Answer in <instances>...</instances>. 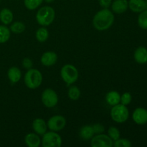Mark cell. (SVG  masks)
<instances>
[{"mask_svg":"<svg viewBox=\"0 0 147 147\" xmlns=\"http://www.w3.org/2000/svg\"><path fill=\"white\" fill-rule=\"evenodd\" d=\"M112 11L116 14H122L126 11L129 8V1L127 0H114L111 3Z\"/></svg>","mask_w":147,"mask_h":147,"instance_id":"obj_12","label":"cell"},{"mask_svg":"<svg viewBox=\"0 0 147 147\" xmlns=\"http://www.w3.org/2000/svg\"><path fill=\"white\" fill-rule=\"evenodd\" d=\"M134 121L138 125H144L147 123V110L144 108L139 107L134 110L132 114Z\"/></svg>","mask_w":147,"mask_h":147,"instance_id":"obj_10","label":"cell"},{"mask_svg":"<svg viewBox=\"0 0 147 147\" xmlns=\"http://www.w3.org/2000/svg\"><path fill=\"white\" fill-rule=\"evenodd\" d=\"M112 0H99V4L103 9H108L111 5Z\"/></svg>","mask_w":147,"mask_h":147,"instance_id":"obj_32","label":"cell"},{"mask_svg":"<svg viewBox=\"0 0 147 147\" xmlns=\"http://www.w3.org/2000/svg\"><path fill=\"white\" fill-rule=\"evenodd\" d=\"M42 64L46 67L54 65L57 61V55L55 52L47 51L43 53L40 59Z\"/></svg>","mask_w":147,"mask_h":147,"instance_id":"obj_11","label":"cell"},{"mask_svg":"<svg viewBox=\"0 0 147 147\" xmlns=\"http://www.w3.org/2000/svg\"><path fill=\"white\" fill-rule=\"evenodd\" d=\"M44 0H24L26 8L29 10H34L38 8Z\"/></svg>","mask_w":147,"mask_h":147,"instance_id":"obj_25","label":"cell"},{"mask_svg":"<svg viewBox=\"0 0 147 147\" xmlns=\"http://www.w3.org/2000/svg\"><path fill=\"white\" fill-rule=\"evenodd\" d=\"M35 37L37 41L40 42H44L47 41L49 37L48 30L44 27H40L36 32Z\"/></svg>","mask_w":147,"mask_h":147,"instance_id":"obj_21","label":"cell"},{"mask_svg":"<svg viewBox=\"0 0 147 147\" xmlns=\"http://www.w3.org/2000/svg\"><path fill=\"white\" fill-rule=\"evenodd\" d=\"M132 96L130 93H129V92H126V93H123V94L121 96L120 103L124 105V106H127V105L130 104Z\"/></svg>","mask_w":147,"mask_h":147,"instance_id":"obj_29","label":"cell"},{"mask_svg":"<svg viewBox=\"0 0 147 147\" xmlns=\"http://www.w3.org/2000/svg\"><path fill=\"white\" fill-rule=\"evenodd\" d=\"M95 132L92 125H86L83 126L79 131L80 137L83 140H90L94 136Z\"/></svg>","mask_w":147,"mask_h":147,"instance_id":"obj_18","label":"cell"},{"mask_svg":"<svg viewBox=\"0 0 147 147\" xmlns=\"http://www.w3.org/2000/svg\"><path fill=\"white\" fill-rule=\"evenodd\" d=\"M92 147H112L113 146V141L109 135L99 134L93 136L90 142Z\"/></svg>","mask_w":147,"mask_h":147,"instance_id":"obj_8","label":"cell"},{"mask_svg":"<svg viewBox=\"0 0 147 147\" xmlns=\"http://www.w3.org/2000/svg\"><path fill=\"white\" fill-rule=\"evenodd\" d=\"M24 83L30 89H36L41 86L42 83V75L37 69L31 68L27 70L24 75Z\"/></svg>","mask_w":147,"mask_h":147,"instance_id":"obj_3","label":"cell"},{"mask_svg":"<svg viewBox=\"0 0 147 147\" xmlns=\"http://www.w3.org/2000/svg\"><path fill=\"white\" fill-rule=\"evenodd\" d=\"M60 76L67 85L73 84L77 81L79 73L78 69L71 64H66L63 66L60 70Z\"/></svg>","mask_w":147,"mask_h":147,"instance_id":"obj_4","label":"cell"},{"mask_svg":"<svg viewBox=\"0 0 147 147\" xmlns=\"http://www.w3.org/2000/svg\"><path fill=\"white\" fill-rule=\"evenodd\" d=\"M111 117L116 123H124L129 119V109L126 106L119 103L112 107L111 110Z\"/></svg>","mask_w":147,"mask_h":147,"instance_id":"obj_5","label":"cell"},{"mask_svg":"<svg viewBox=\"0 0 147 147\" xmlns=\"http://www.w3.org/2000/svg\"><path fill=\"white\" fill-rule=\"evenodd\" d=\"M32 65L33 63L31 59L29 58V57L24 58V60L22 61V66L24 68L27 69V70H30V69H31L32 67Z\"/></svg>","mask_w":147,"mask_h":147,"instance_id":"obj_31","label":"cell"},{"mask_svg":"<svg viewBox=\"0 0 147 147\" xmlns=\"http://www.w3.org/2000/svg\"><path fill=\"white\" fill-rule=\"evenodd\" d=\"M146 1V9H147V0H145Z\"/></svg>","mask_w":147,"mask_h":147,"instance_id":"obj_34","label":"cell"},{"mask_svg":"<svg viewBox=\"0 0 147 147\" xmlns=\"http://www.w3.org/2000/svg\"><path fill=\"white\" fill-rule=\"evenodd\" d=\"M94 130L95 134H103L105 131V128L101 123H95L92 125Z\"/></svg>","mask_w":147,"mask_h":147,"instance_id":"obj_30","label":"cell"},{"mask_svg":"<svg viewBox=\"0 0 147 147\" xmlns=\"http://www.w3.org/2000/svg\"><path fill=\"white\" fill-rule=\"evenodd\" d=\"M42 136L41 144L43 147L61 146L63 141H62V138L57 132L50 131V132H46Z\"/></svg>","mask_w":147,"mask_h":147,"instance_id":"obj_6","label":"cell"},{"mask_svg":"<svg viewBox=\"0 0 147 147\" xmlns=\"http://www.w3.org/2000/svg\"><path fill=\"white\" fill-rule=\"evenodd\" d=\"M55 17V11L53 7L45 6L41 7L36 14V20L40 25L47 27L53 22Z\"/></svg>","mask_w":147,"mask_h":147,"instance_id":"obj_2","label":"cell"},{"mask_svg":"<svg viewBox=\"0 0 147 147\" xmlns=\"http://www.w3.org/2000/svg\"><path fill=\"white\" fill-rule=\"evenodd\" d=\"M47 128L50 131L58 132L63 130L66 125V119L64 116L55 115L50 118L47 121Z\"/></svg>","mask_w":147,"mask_h":147,"instance_id":"obj_9","label":"cell"},{"mask_svg":"<svg viewBox=\"0 0 147 147\" xmlns=\"http://www.w3.org/2000/svg\"><path fill=\"white\" fill-rule=\"evenodd\" d=\"M138 24L143 30H147V9L140 12L138 17Z\"/></svg>","mask_w":147,"mask_h":147,"instance_id":"obj_26","label":"cell"},{"mask_svg":"<svg viewBox=\"0 0 147 147\" xmlns=\"http://www.w3.org/2000/svg\"><path fill=\"white\" fill-rule=\"evenodd\" d=\"M69 98L72 100H77L80 97V90L77 86H71L67 92Z\"/></svg>","mask_w":147,"mask_h":147,"instance_id":"obj_24","label":"cell"},{"mask_svg":"<svg viewBox=\"0 0 147 147\" xmlns=\"http://www.w3.org/2000/svg\"><path fill=\"white\" fill-rule=\"evenodd\" d=\"M10 30L5 25H0V44L5 43L9 40Z\"/></svg>","mask_w":147,"mask_h":147,"instance_id":"obj_22","label":"cell"},{"mask_svg":"<svg viewBox=\"0 0 147 147\" xmlns=\"http://www.w3.org/2000/svg\"><path fill=\"white\" fill-rule=\"evenodd\" d=\"M113 146L115 147H131L132 144L129 139H120L114 141Z\"/></svg>","mask_w":147,"mask_h":147,"instance_id":"obj_28","label":"cell"},{"mask_svg":"<svg viewBox=\"0 0 147 147\" xmlns=\"http://www.w3.org/2000/svg\"><path fill=\"white\" fill-rule=\"evenodd\" d=\"M129 8L135 13H140L146 9L145 0H129Z\"/></svg>","mask_w":147,"mask_h":147,"instance_id":"obj_16","label":"cell"},{"mask_svg":"<svg viewBox=\"0 0 147 147\" xmlns=\"http://www.w3.org/2000/svg\"><path fill=\"white\" fill-rule=\"evenodd\" d=\"M13 13L10 9L7 8H4L0 11V21L4 24L7 25L11 23L13 21Z\"/></svg>","mask_w":147,"mask_h":147,"instance_id":"obj_20","label":"cell"},{"mask_svg":"<svg viewBox=\"0 0 147 147\" xmlns=\"http://www.w3.org/2000/svg\"><path fill=\"white\" fill-rule=\"evenodd\" d=\"M7 76H8L9 80L10 82L12 83H16L19 82L21 79L22 77V73L20 68L17 67L13 66V67H10L7 72Z\"/></svg>","mask_w":147,"mask_h":147,"instance_id":"obj_17","label":"cell"},{"mask_svg":"<svg viewBox=\"0 0 147 147\" xmlns=\"http://www.w3.org/2000/svg\"><path fill=\"white\" fill-rule=\"evenodd\" d=\"M115 17L113 12L108 9L98 11L93 19V25L98 31H104L113 25Z\"/></svg>","mask_w":147,"mask_h":147,"instance_id":"obj_1","label":"cell"},{"mask_svg":"<svg viewBox=\"0 0 147 147\" xmlns=\"http://www.w3.org/2000/svg\"><path fill=\"white\" fill-rule=\"evenodd\" d=\"M135 61L139 64L147 63V49L143 46H140L136 49L134 54Z\"/></svg>","mask_w":147,"mask_h":147,"instance_id":"obj_13","label":"cell"},{"mask_svg":"<svg viewBox=\"0 0 147 147\" xmlns=\"http://www.w3.org/2000/svg\"><path fill=\"white\" fill-rule=\"evenodd\" d=\"M24 142L29 147H39L41 144V139L37 134L30 133L26 135Z\"/></svg>","mask_w":147,"mask_h":147,"instance_id":"obj_15","label":"cell"},{"mask_svg":"<svg viewBox=\"0 0 147 147\" xmlns=\"http://www.w3.org/2000/svg\"><path fill=\"white\" fill-rule=\"evenodd\" d=\"M121 95L116 90L109 92L106 96V101L110 106H113L120 103Z\"/></svg>","mask_w":147,"mask_h":147,"instance_id":"obj_19","label":"cell"},{"mask_svg":"<svg viewBox=\"0 0 147 147\" xmlns=\"http://www.w3.org/2000/svg\"><path fill=\"white\" fill-rule=\"evenodd\" d=\"M25 24L22 22H14L10 26V30L14 34H21L25 30Z\"/></svg>","mask_w":147,"mask_h":147,"instance_id":"obj_23","label":"cell"},{"mask_svg":"<svg viewBox=\"0 0 147 147\" xmlns=\"http://www.w3.org/2000/svg\"><path fill=\"white\" fill-rule=\"evenodd\" d=\"M55 0H45V1L47 3H52V2H53Z\"/></svg>","mask_w":147,"mask_h":147,"instance_id":"obj_33","label":"cell"},{"mask_svg":"<svg viewBox=\"0 0 147 147\" xmlns=\"http://www.w3.org/2000/svg\"><path fill=\"white\" fill-rule=\"evenodd\" d=\"M42 102L47 108H53L58 103L57 93L51 88H47L42 93Z\"/></svg>","mask_w":147,"mask_h":147,"instance_id":"obj_7","label":"cell"},{"mask_svg":"<svg viewBox=\"0 0 147 147\" xmlns=\"http://www.w3.org/2000/svg\"><path fill=\"white\" fill-rule=\"evenodd\" d=\"M32 129L38 135H43L47 132V124L42 119H35L33 121Z\"/></svg>","mask_w":147,"mask_h":147,"instance_id":"obj_14","label":"cell"},{"mask_svg":"<svg viewBox=\"0 0 147 147\" xmlns=\"http://www.w3.org/2000/svg\"><path fill=\"white\" fill-rule=\"evenodd\" d=\"M108 135L113 141H116L120 138V131L115 126H111L108 130Z\"/></svg>","mask_w":147,"mask_h":147,"instance_id":"obj_27","label":"cell"}]
</instances>
